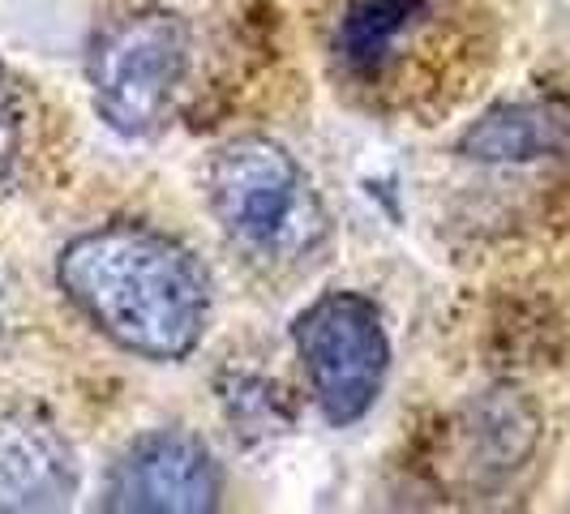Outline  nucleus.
Segmentation results:
<instances>
[{
  "label": "nucleus",
  "instance_id": "5",
  "mask_svg": "<svg viewBox=\"0 0 570 514\" xmlns=\"http://www.w3.org/2000/svg\"><path fill=\"white\" fill-rule=\"evenodd\" d=\"M224 497V472L210 446L185 428H150L134 437L104 481V511L206 514Z\"/></svg>",
  "mask_w": 570,
  "mask_h": 514
},
{
  "label": "nucleus",
  "instance_id": "7",
  "mask_svg": "<svg viewBox=\"0 0 570 514\" xmlns=\"http://www.w3.org/2000/svg\"><path fill=\"white\" fill-rule=\"evenodd\" d=\"M459 155L493 168L570 164V95L493 103L459 134Z\"/></svg>",
  "mask_w": 570,
  "mask_h": 514
},
{
  "label": "nucleus",
  "instance_id": "4",
  "mask_svg": "<svg viewBox=\"0 0 570 514\" xmlns=\"http://www.w3.org/2000/svg\"><path fill=\"white\" fill-rule=\"evenodd\" d=\"M292 347L322 421L347 428L365 421L391 373L382 309L365 291H326L292 322Z\"/></svg>",
  "mask_w": 570,
  "mask_h": 514
},
{
  "label": "nucleus",
  "instance_id": "1",
  "mask_svg": "<svg viewBox=\"0 0 570 514\" xmlns=\"http://www.w3.org/2000/svg\"><path fill=\"white\" fill-rule=\"evenodd\" d=\"M69 305L120 352L185 360L210 322V275L194 249L146 224H104L73 236L57 257Z\"/></svg>",
  "mask_w": 570,
  "mask_h": 514
},
{
  "label": "nucleus",
  "instance_id": "6",
  "mask_svg": "<svg viewBox=\"0 0 570 514\" xmlns=\"http://www.w3.org/2000/svg\"><path fill=\"white\" fill-rule=\"evenodd\" d=\"M82 488L78 451L43 412L0 407V514L65 511Z\"/></svg>",
  "mask_w": 570,
  "mask_h": 514
},
{
  "label": "nucleus",
  "instance_id": "8",
  "mask_svg": "<svg viewBox=\"0 0 570 514\" xmlns=\"http://www.w3.org/2000/svg\"><path fill=\"white\" fill-rule=\"evenodd\" d=\"M425 13L429 0H352L335 30V52L352 73H373Z\"/></svg>",
  "mask_w": 570,
  "mask_h": 514
},
{
  "label": "nucleus",
  "instance_id": "9",
  "mask_svg": "<svg viewBox=\"0 0 570 514\" xmlns=\"http://www.w3.org/2000/svg\"><path fill=\"white\" fill-rule=\"evenodd\" d=\"M22 90L13 82V73L0 60V185L9 180V171L22 155Z\"/></svg>",
  "mask_w": 570,
  "mask_h": 514
},
{
  "label": "nucleus",
  "instance_id": "3",
  "mask_svg": "<svg viewBox=\"0 0 570 514\" xmlns=\"http://www.w3.org/2000/svg\"><path fill=\"white\" fill-rule=\"evenodd\" d=\"M194 30L180 13L142 4L112 18L86 57L90 103L120 138H150L168 125L189 78Z\"/></svg>",
  "mask_w": 570,
  "mask_h": 514
},
{
  "label": "nucleus",
  "instance_id": "2",
  "mask_svg": "<svg viewBox=\"0 0 570 514\" xmlns=\"http://www.w3.org/2000/svg\"><path fill=\"white\" fill-rule=\"evenodd\" d=\"M206 194L224 236L262 266H301L331 236L309 171L275 138L245 134L219 146Z\"/></svg>",
  "mask_w": 570,
  "mask_h": 514
}]
</instances>
